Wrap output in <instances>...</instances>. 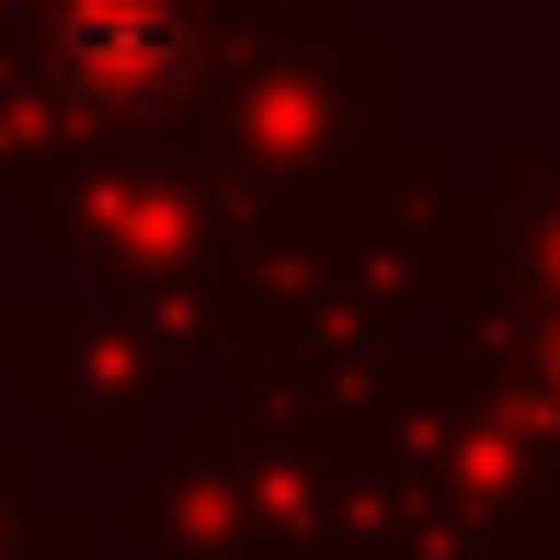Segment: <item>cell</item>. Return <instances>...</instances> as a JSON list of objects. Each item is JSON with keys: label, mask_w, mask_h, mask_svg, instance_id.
Instances as JSON below:
<instances>
[{"label": "cell", "mask_w": 560, "mask_h": 560, "mask_svg": "<svg viewBox=\"0 0 560 560\" xmlns=\"http://www.w3.org/2000/svg\"><path fill=\"white\" fill-rule=\"evenodd\" d=\"M58 46H69V81L92 104H161V92H184V23L161 0H92V12H69Z\"/></svg>", "instance_id": "6da1fadb"}]
</instances>
